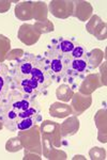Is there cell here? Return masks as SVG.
<instances>
[{
  "label": "cell",
  "instance_id": "cell-22",
  "mask_svg": "<svg viewBox=\"0 0 107 160\" xmlns=\"http://www.w3.org/2000/svg\"><path fill=\"white\" fill-rule=\"evenodd\" d=\"M11 50V41L9 38L0 34V63H3L7 59V55Z\"/></svg>",
  "mask_w": 107,
  "mask_h": 160
},
{
  "label": "cell",
  "instance_id": "cell-5",
  "mask_svg": "<svg viewBox=\"0 0 107 160\" xmlns=\"http://www.w3.org/2000/svg\"><path fill=\"white\" fill-rule=\"evenodd\" d=\"M42 142H46L51 144L57 148L61 146V132H60V125L51 121H44L41 125Z\"/></svg>",
  "mask_w": 107,
  "mask_h": 160
},
{
  "label": "cell",
  "instance_id": "cell-25",
  "mask_svg": "<svg viewBox=\"0 0 107 160\" xmlns=\"http://www.w3.org/2000/svg\"><path fill=\"white\" fill-rule=\"evenodd\" d=\"M89 156L92 160H105L106 159V151L104 148L94 146L90 149Z\"/></svg>",
  "mask_w": 107,
  "mask_h": 160
},
{
  "label": "cell",
  "instance_id": "cell-28",
  "mask_svg": "<svg viewBox=\"0 0 107 160\" xmlns=\"http://www.w3.org/2000/svg\"><path fill=\"white\" fill-rule=\"evenodd\" d=\"M12 1L9 0H0V13H6L9 11Z\"/></svg>",
  "mask_w": 107,
  "mask_h": 160
},
{
  "label": "cell",
  "instance_id": "cell-24",
  "mask_svg": "<svg viewBox=\"0 0 107 160\" xmlns=\"http://www.w3.org/2000/svg\"><path fill=\"white\" fill-rule=\"evenodd\" d=\"M22 148H23V144L18 137L11 138L6 144V149L8 152H10V153H15V152L20 151Z\"/></svg>",
  "mask_w": 107,
  "mask_h": 160
},
{
  "label": "cell",
  "instance_id": "cell-15",
  "mask_svg": "<svg viewBox=\"0 0 107 160\" xmlns=\"http://www.w3.org/2000/svg\"><path fill=\"white\" fill-rule=\"evenodd\" d=\"M79 129V121L76 115L74 117L67 118L63 123L60 125V132H61V137H69L73 136L77 132Z\"/></svg>",
  "mask_w": 107,
  "mask_h": 160
},
{
  "label": "cell",
  "instance_id": "cell-1",
  "mask_svg": "<svg viewBox=\"0 0 107 160\" xmlns=\"http://www.w3.org/2000/svg\"><path fill=\"white\" fill-rule=\"evenodd\" d=\"M53 77L45 58L25 53L10 69V89L35 98L51 86Z\"/></svg>",
  "mask_w": 107,
  "mask_h": 160
},
{
  "label": "cell",
  "instance_id": "cell-2",
  "mask_svg": "<svg viewBox=\"0 0 107 160\" xmlns=\"http://www.w3.org/2000/svg\"><path fill=\"white\" fill-rule=\"evenodd\" d=\"M0 120L10 131L28 130L42 121L41 110L33 97H25L17 90L8 92L0 109Z\"/></svg>",
  "mask_w": 107,
  "mask_h": 160
},
{
  "label": "cell",
  "instance_id": "cell-20",
  "mask_svg": "<svg viewBox=\"0 0 107 160\" xmlns=\"http://www.w3.org/2000/svg\"><path fill=\"white\" fill-rule=\"evenodd\" d=\"M48 9L45 2L38 1L33 2V18L36 22H41V20L47 19Z\"/></svg>",
  "mask_w": 107,
  "mask_h": 160
},
{
  "label": "cell",
  "instance_id": "cell-27",
  "mask_svg": "<svg viewBox=\"0 0 107 160\" xmlns=\"http://www.w3.org/2000/svg\"><path fill=\"white\" fill-rule=\"evenodd\" d=\"M86 56V51L85 48L83 46H75V48L72 50V52L70 53V58L71 59H78V58H83Z\"/></svg>",
  "mask_w": 107,
  "mask_h": 160
},
{
  "label": "cell",
  "instance_id": "cell-3",
  "mask_svg": "<svg viewBox=\"0 0 107 160\" xmlns=\"http://www.w3.org/2000/svg\"><path fill=\"white\" fill-rule=\"evenodd\" d=\"M18 138L25 148L24 159H41L42 146L40 140V129L36 125L28 130L18 131Z\"/></svg>",
  "mask_w": 107,
  "mask_h": 160
},
{
  "label": "cell",
  "instance_id": "cell-6",
  "mask_svg": "<svg viewBox=\"0 0 107 160\" xmlns=\"http://www.w3.org/2000/svg\"><path fill=\"white\" fill-rule=\"evenodd\" d=\"M48 8L55 17L66 19L73 14L74 4L71 0H53L49 2Z\"/></svg>",
  "mask_w": 107,
  "mask_h": 160
},
{
  "label": "cell",
  "instance_id": "cell-26",
  "mask_svg": "<svg viewBox=\"0 0 107 160\" xmlns=\"http://www.w3.org/2000/svg\"><path fill=\"white\" fill-rule=\"evenodd\" d=\"M24 55H25V53H24V50H23V49H13V50L9 51V53L7 55L6 60L17 61L18 59H20Z\"/></svg>",
  "mask_w": 107,
  "mask_h": 160
},
{
  "label": "cell",
  "instance_id": "cell-7",
  "mask_svg": "<svg viewBox=\"0 0 107 160\" xmlns=\"http://www.w3.org/2000/svg\"><path fill=\"white\" fill-rule=\"evenodd\" d=\"M86 29L90 34L94 35V37L100 41L105 40L107 37V31H106V22H104L98 15H93L91 16L89 22L86 25Z\"/></svg>",
  "mask_w": 107,
  "mask_h": 160
},
{
  "label": "cell",
  "instance_id": "cell-8",
  "mask_svg": "<svg viewBox=\"0 0 107 160\" xmlns=\"http://www.w3.org/2000/svg\"><path fill=\"white\" fill-rule=\"evenodd\" d=\"M91 104H92V97L90 95H85L79 92L74 93V95L71 98V107L73 113L76 117L83 114L90 107Z\"/></svg>",
  "mask_w": 107,
  "mask_h": 160
},
{
  "label": "cell",
  "instance_id": "cell-29",
  "mask_svg": "<svg viewBox=\"0 0 107 160\" xmlns=\"http://www.w3.org/2000/svg\"><path fill=\"white\" fill-rule=\"evenodd\" d=\"M3 127H4V126H3V123H2V122H1V120H0V130H1Z\"/></svg>",
  "mask_w": 107,
  "mask_h": 160
},
{
  "label": "cell",
  "instance_id": "cell-19",
  "mask_svg": "<svg viewBox=\"0 0 107 160\" xmlns=\"http://www.w3.org/2000/svg\"><path fill=\"white\" fill-rule=\"evenodd\" d=\"M42 144H43V155L47 159H67V154L63 151H60L46 142H42Z\"/></svg>",
  "mask_w": 107,
  "mask_h": 160
},
{
  "label": "cell",
  "instance_id": "cell-21",
  "mask_svg": "<svg viewBox=\"0 0 107 160\" xmlns=\"http://www.w3.org/2000/svg\"><path fill=\"white\" fill-rule=\"evenodd\" d=\"M73 95H74V92H73V89L69 84H60L58 89L56 90V96L60 102H69L73 97Z\"/></svg>",
  "mask_w": 107,
  "mask_h": 160
},
{
  "label": "cell",
  "instance_id": "cell-4",
  "mask_svg": "<svg viewBox=\"0 0 107 160\" xmlns=\"http://www.w3.org/2000/svg\"><path fill=\"white\" fill-rule=\"evenodd\" d=\"M70 56V55H69ZM69 56H63L54 50L53 48H49L46 52V61L48 63V68L51 69L53 76L63 77L67 75V62H69Z\"/></svg>",
  "mask_w": 107,
  "mask_h": 160
},
{
  "label": "cell",
  "instance_id": "cell-9",
  "mask_svg": "<svg viewBox=\"0 0 107 160\" xmlns=\"http://www.w3.org/2000/svg\"><path fill=\"white\" fill-rule=\"evenodd\" d=\"M17 37L22 43H24L28 46H31L38 42L41 34L35 29L33 25L23 24L18 29Z\"/></svg>",
  "mask_w": 107,
  "mask_h": 160
},
{
  "label": "cell",
  "instance_id": "cell-12",
  "mask_svg": "<svg viewBox=\"0 0 107 160\" xmlns=\"http://www.w3.org/2000/svg\"><path fill=\"white\" fill-rule=\"evenodd\" d=\"M74 9H73V16L77 17L80 22H86L91 17L92 15V7L88 1H73Z\"/></svg>",
  "mask_w": 107,
  "mask_h": 160
},
{
  "label": "cell",
  "instance_id": "cell-18",
  "mask_svg": "<svg viewBox=\"0 0 107 160\" xmlns=\"http://www.w3.org/2000/svg\"><path fill=\"white\" fill-rule=\"evenodd\" d=\"M104 52L99 48H95V49L91 50L90 52H88L86 55V58H87V65L90 69H95L99 65L102 63L104 58Z\"/></svg>",
  "mask_w": 107,
  "mask_h": 160
},
{
  "label": "cell",
  "instance_id": "cell-11",
  "mask_svg": "<svg viewBox=\"0 0 107 160\" xmlns=\"http://www.w3.org/2000/svg\"><path fill=\"white\" fill-rule=\"evenodd\" d=\"M88 65H87V58L83 57V58L78 59H71L69 57V62H67V75L71 77L80 76L86 72Z\"/></svg>",
  "mask_w": 107,
  "mask_h": 160
},
{
  "label": "cell",
  "instance_id": "cell-10",
  "mask_svg": "<svg viewBox=\"0 0 107 160\" xmlns=\"http://www.w3.org/2000/svg\"><path fill=\"white\" fill-rule=\"evenodd\" d=\"M100 87H102L101 75L98 73L89 74L83 80L82 84L79 87V93L85 95H90L91 93H93Z\"/></svg>",
  "mask_w": 107,
  "mask_h": 160
},
{
  "label": "cell",
  "instance_id": "cell-14",
  "mask_svg": "<svg viewBox=\"0 0 107 160\" xmlns=\"http://www.w3.org/2000/svg\"><path fill=\"white\" fill-rule=\"evenodd\" d=\"M15 16L20 20H30L33 18V2H19L15 7Z\"/></svg>",
  "mask_w": 107,
  "mask_h": 160
},
{
  "label": "cell",
  "instance_id": "cell-17",
  "mask_svg": "<svg viewBox=\"0 0 107 160\" xmlns=\"http://www.w3.org/2000/svg\"><path fill=\"white\" fill-rule=\"evenodd\" d=\"M72 113L73 110L71 106L67 104H62L60 102H56L54 104H51V108H49V114L57 118H67Z\"/></svg>",
  "mask_w": 107,
  "mask_h": 160
},
{
  "label": "cell",
  "instance_id": "cell-13",
  "mask_svg": "<svg viewBox=\"0 0 107 160\" xmlns=\"http://www.w3.org/2000/svg\"><path fill=\"white\" fill-rule=\"evenodd\" d=\"M10 91V68L7 64L0 63V109L2 102Z\"/></svg>",
  "mask_w": 107,
  "mask_h": 160
},
{
  "label": "cell",
  "instance_id": "cell-16",
  "mask_svg": "<svg viewBox=\"0 0 107 160\" xmlns=\"http://www.w3.org/2000/svg\"><path fill=\"white\" fill-rule=\"evenodd\" d=\"M95 126L99 129L98 139L102 143H106V110L101 109L96 112L94 117Z\"/></svg>",
  "mask_w": 107,
  "mask_h": 160
},
{
  "label": "cell",
  "instance_id": "cell-23",
  "mask_svg": "<svg viewBox=\"0 0 107 160\" xmlns=\"http://www.w3.org/2000/svg\"><path fill=\"white\" fill-rule=\"evenodd\" d=\"M33 27H35V29L38 31L40 34L48 33V32L54 31V24L48 19L41 20V22H35V25H33Z\"/></svg>",
  "mask_w": 107,
  "mask_h": 160
}]
</instances>
